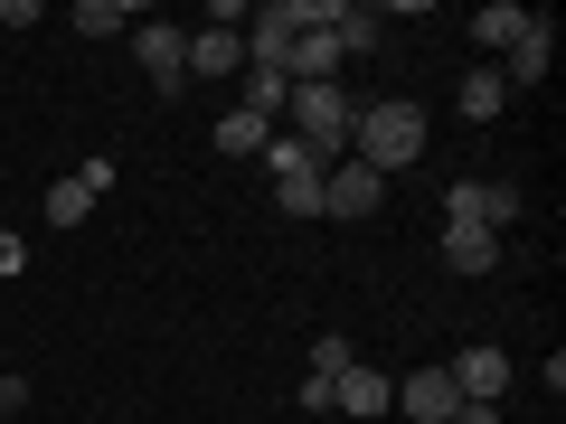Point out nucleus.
<instances>
[{
	"instance_id": "7",
	"label": "nucleus",
	"mask_w": 566,
	"mask_h": 424,
	"mask_svg": "<svg viewBox=\"0 0 566 424\" xmlns=\"http://www.w3.org/2000/svg\"><path fill=\"white\" fill-rule=\"evenodd\" d=\"M444 378H453V396L463 405H501L510 396V349H463V359H444Z\"/></svg>"
},
{
	"instance_id": "24",
	"label": "nucleus",
	"mask_w": 566,
	"mask_h": 424,
	"mask_svg": "<svg viewBox=\"0 0 566 424\" xmlns=\"http://www.w3.org/2000/svg\"><path fill=\"white\" fill-rule=\"evenodd\" d=\"M20 274H29V236L10 226V236H0V283H20Z\"/></svg>"
},
{
	"instance_id": "8",
	"label": "nucleus",
	"mask_w": 566,
	"mask_h": 424,
	"mask_svg": "<svg viewBox=\"0 0 566 424\" xmlns=\"http://www.w3.org/2000/svg\"><path fill=\"white\" fill-rule=\"evenodd\" d=\"M104 189H114V170H104V161L66 170V180L48 189V226H85V218H95V199H104Z\"/></svg>"
},
{
	"instance_id": "25",
	"label": "nucleus",
	"mask_w": 566,
	"mask_h": 424,
	"mask_svg": "<svg viewBox=\"0 0 566 424\" xmlns=\"http://www.w3.org/2000/svg\"><path fill=\"white\" fill-rule=\"evenodd\" d=\"M453 424H501V405H453Z\"/></svg>"
},
{
	"instance_id": "2",
	"label": "nucleus",
	"mask_w": 566,
	"mask_h": 424,
	"mask_svg": "<svg viewBox=\"0 0 566 424\" xmlns=\"http://www.w3.org/2000/svg\"><path fill=\"white\" fill-rule=\"evenodd\" d=\"M283 114H293V141H303L312 161H340V151H349V123H359V104H349L340 85H293V95H283Z\"/></svg>"
},
{
	"instance_id": "14",
	"label": "nucleus",
	"mask_w": 566,
	"mask_h": 424,
	"mask_svg": "<svg viewBox=\"0 0 566 424\" xmlns=\"http://www.w3.org/2000/svg\"><path fill=\"white\" fill-rule=\"evenodd\" d=\"M142 20H151L142 0H76V29H85V39H133Z\"/></svg>"
},
{
	"instance_id": "16",
	"label": "nucleus",
	"mask_w": 566,
	"mask_h": 424,
	"mask_svg": "<svg viewBox=\"0 0 566 424\" xmlns=\"http://www.w3.org/2000/svg\"><path fill=\"white\" fill-rule=\"evenodd\" d=\"M444 264H453V274H491V264H501V236H482V226H444Z\"/></svg>"
},
{
	"instance_id": "5",
	"label": "nucleus",
	"mask_w": 566,
	"mask_h": 424,
	"mask_svg": "<svg viewBox=\"0 0 566 424\" xmlns=\"http://www.w3.org/2000/svg\"><path fill=\"white\" fill-rule=\"evenodd\" d=\"M378 199H387V180L368 161H322V218H378Z\"/></svg>"
},
{
	"instance_id": "11",
	"label": "nucleus",
	"mask_w": 566,
	"mask_h": 424,
	"mask_svg": "<svg viewBox=\"0 0 566 424\" xmlns=\"http://www.w3.org/2000/svg\"><path fill=\"white\" fill-rule=\"evenodd\" d=\"M331 415H397V386L378 368H340L331 378Z\"/></svg>"
},
{
	"instance_id": "17",
	"label": "nucleus",
	"mask_w": 566,
	"mask_h": 424,
	"mask_svg": "<svg viewBox=\"0 0 566 424\" xmlns=\"http://www.w3.org/2000/svg\"><path fill=\"white\" fill-rule=\"evenodd\" d=\"M331 39H340V57H368L387 29H378V10H349V0H331Z\"/></svg>"
},
{
	"instance_id": "15",
	"label": "nucleus",
	"mask_w": 566,
	"mask_h": 424,
	"mask_svg": "<svg viewBox=\"0 0 566 424\" xmlns=\"http://www.w3.org/2000/svg\"><path fill=\"white\" fill-rule=\"evenodd\" d=\"M264 141H274V123H264V114H245V104H237V114H218V151H227V161H264Z\"/></svg>"
},
{
	"instance_id": "22",
	"label": "nucleus",
	"mask_w": 566,
	"mask_h": 424,
	"mask_svg": "<svg viewBox=\"0 0 566 424\" xmlns=\"http://www.w3.org/2000/svg\"><path fill=\"white\" fill-rule=\"evenodd\" d=\"M274 208L283 218H322V170L312 180H274Z\"/></svg>"
},
{
	"instance_id": "13",
	"label": "nucleus",
	"mask_w": 566,
	"mask_h": 424,
	"mask_svg": "<svg viewBox=\"0 0 566 424\" xmlns=\"http://www.w3.org/2000/svg\"><path fill=\"white\" fill-rule=\"evenodd\" d=\"M547 57H557V29H547V20H528V29H520V47H510V66H501V85H510V95L547 85Z\"/></svg>"
},
{
	"instance_id": "19",
	"label": "nucleus",
	"mask_w": 566,
	"mask_h": 424,
	"mask_svg": "<svg viewBox=\"0 0 566 424\" xmlns=\"http://www.w3.org/2000/svg\"><path fill=\"white\" fill-rule=\"evenodd\" d=\"M491 114H510V85H501V66H472L463 76V123H491Z\"/></svg>"
},
{
	"instance_id": "9",
	"label": "nucleus",
	"mask_w": 566,
	"mask_h": 424,
	"mask_svg": "<svg viewBox=\"0 0 566 424\" xmlns=\"http://www.w3.org/2000/svg\"><path fill=\"white\" fill-rule=\"evenodd\" d=\"M331 76H340V39H331V10H322V20L293 39V57H283V85H331Z\"/></svg>"
},
{
	"instance_id": "4",
	"label": "nucleus",
	"mask_w": 566,
	"mask_h": 424,
	"mask_svg": "<svg viewBox=\"0 0 566 424\" xmlns=\"http://www.w3.org/2000/svg\"><path fill=\"white\" fill-rule=\"evenodd\" d=\"M322 10H331V0H264L255 20H245V57H255V66H274V76H283L293 39H303V29L322 20Z\"/></svg>"
},
{
	"instance_id": "20",
	"label": "nucleus",
	"mask_w": 566,
	"mask_h": 424,
	"mask_svg": "<svg viewBox=\"0 0 566 424\" xmlns=\"http://www.w3.org/2000/svg\"><path fill=\"white\" fill-rule=\"evenodd\" d=\"M264 170H274V180H312L322 161H312V151H303L293 132H274V141H264Z\"/></svg>"
},
{
	"instance_id": "1",
	"label": "nucleus",
	"mask_w": 566,
	"mask_h": 424,
	"mask_svg": "<svg viewBox=\"0 0 566 424\" xmlns=\"http://www.w3.org/2000/svg\"><path fill=\"white\" fill-rule=\"evenodd\" d=\"M424 104H406V95H378V104H359V123H349V161H368L378 180H397V170H416L424 161Z\"/></svg>"
},
{
	"instance_id": "21",
	"label": "nucleus",
	"mask_w": 566,
	"mask_h": 424,
	"mask_svg": "<svg viewBox=\"0 0 566 424\" xmlns=\"http://www.w3.org/2000/svg\"><path fill=\"white\" fill-rule=\"evenodd\" d=\"M283 95H293V85H283L274 66H245V114H264V123H274V114H283Z\"/></svg>"
},
{
	"instance_id": "6",
	"label": "nucleus",
	"mask_w": 566,
	"mask_h": 424,
	"mask_svg": "<svg viewBox=\"0 0 566 424\" xmlns=\"http://www.w3.org/2000/svg\"><path fill=\"white\" fill-rule=\"evenodd\" d=\"M133 57H142V76L161 85V95H180V85H189V29L142 20V29H133Z\"/></svg>"
},
{
	"instance_id": "23",
	"label": "nucleus",
	"mask_w": 566,
	"mask_h": 424,
	"mask_svg": "<svg viewBox=\"0 0 566 424\" xmlns=\"http://www.w3.org/2000/svg\"><path fill=\"white\" fill-rule=\"evenodd\" d=\"M340 368H359V349H349L340 330H322V340H312V378H340Z\"/></svg>"
},
{
	"instance_id": "26",
	"label": "nucleus",
	"mask_w": 566,
	"mask_h": 424,
	"mask_svg": "<svg viewBox=\"0 0 566 424\" xmlns=\"http://www.w3.org/2000/svg\"><path fill=\"white\" fill-rule=\"evenodd\" d=\"M0 424H10V415H0Z\"/></svg>"
},
{
	"instance_id": "10",
	"label": "nucleus",
	"mask_w": 566,
	"mask_h": 424,
	"mask_svg": "<svg viewBox=\"0 0 566 424\" xmlns=\"http://www.w3.org/2000/svg\"><path fill=\"white\" fill-rule=\"evenodd\" d=\"M453 405H463V396H453L444 368H416V378L397 386V415H406V424H453Z\"/></svg>"
},
{
	"instance_id": "12",
	"label": "nucleus",
	"mask_w": 566,
	"mask_h": 424,
	"mask_svg": "<svg viewBox=\"0 0 566 424\" xmlns=\"http://www.w3.org/2000/svg\"><path fill=\"white\" fill-rule=\"evenodd\" d=\"M237 66H245V29H227V20L189 29V76H237Z\"/></svg>"
},
{
	"instance_id": "18",
	"label": "nucleus",
	"mask_w": 566,
	"mask_h": 424,
	"mask_svg": "<svg viewBox=\"0 0 566 424\" xmlns=\"http://www.w3.org/2000/svg\"><path fill=\"white\" fill-rule=\"evenodd\" d=\"M520 29H528L520 0H491V10H472V47H520Z\"/></svg>"
},
{
	"instance_id": "3",
	"label": "nucleus",
	"mask_w": 566,
	"mask_h": 424,
	"mask_svg": "<svg viewBox=\"0 0 566 424\" xmlns=\"http://www.w3.org/2000/svg\"><path fill=\"white\" fill-rule=\"evenodd\" d=\"M520 180H453L444 189V226H482V236H510L520 226Z\"/></svg>"
}]
</instances>
